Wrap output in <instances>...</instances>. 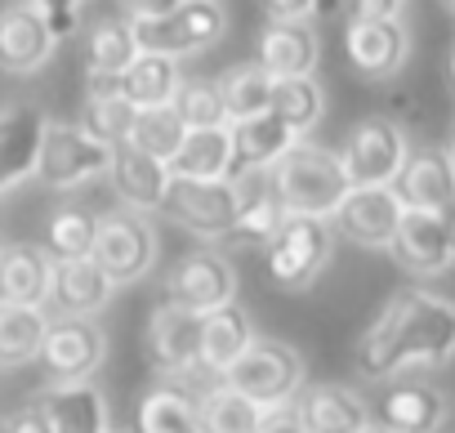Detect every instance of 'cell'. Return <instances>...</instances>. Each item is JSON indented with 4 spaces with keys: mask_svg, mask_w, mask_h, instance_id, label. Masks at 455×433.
I'll return each mask as SVG.
<instances>
[{
    "mask_svg": "<svg viewBox=\"0 0 455 433\" xmlns=\"http://www.w3.org/2000/svg\"><path fill=\"white\" fill-rule=\"evenodd\" d=\"M273 183L286 201L291 214H331L339 210V201L348 196V170H344V156L313 143V139H299L277 165H273Z\"/></svg>",
    "mask_w": 455,
    "mask_h": 433,
    "instance_id": "cell-1",
    "label": "cell"
},
{
    "mask_svg": "<svg viewBox=\"0 0 455 433\" xmlns=\"http://www.w3.org/2000/svg\"><path fill=\"white\" fill-rule=\"evenodd\" d=\"M112 170V143L94 139L85 125H68V121H50L45 139H41V156H36V179L45 188H85L94 179H108Z\"/></svg>",
    "mask_w": 455,
    "mask_h": 433,
    "instance_id": "cell-2",
    "label": "cell"
},
{
    "mask_svg": "<svg viewBox=\"0 0 455 433\" xmlns=\"http://www.w3.org/2000/svg\"><path fill=\"white\" fill-rule=\"evenodd\" d=\"M264 251H268V277L282 291H304L331 264L335 224L322 214H286V224Z\"/></svg>",
    "mask_w": 455,
    "mask_h": 433,
    "instance_id": "cell-3",
    "label": "cell"
},
{
    "mask_svg": "<svg viewBox=\"0 0 455 433\" xmlns=\"http://www.w3.org/2000/svg\"><path fill=\"white\" fill-rule=\"evenodd\" d=\"M237 210L242 201L233 179H183V174L170 179L161 205V214H170L179 229H188L201 242H228V233L237 229Z\"/></svg>",
    "mask_w": 455,
    "mask_h": 433,
    "instance_id": "cell-4",
    "label": "cell"
},
{
    "mask_svg": "<svg viewBox=\"0 0 455 433\" xmlns=\"http://www.w3.org/2000/svg\"><path fill=\"white\" fill-rule=\"evenodd\" d=\"M402 335H397V371L442 366L455 357V304L433 291H402Z\"/></svg>",
    "mask_w": 455,
    "mask_h": 433,
    "instance_id": "cell-5",
    "label": "cell"
},
{
    "mask_svg": "<svg viewBox=\"0 0 455 433\" xmlns=\"http://www.w3.org/2000/svg\"><path fill=\"white\" fill-rule=\"evenodd\" d=\"M223 384L251 393L264 406H282L304 384V357L286 340H255L233 366L223 371Z\"/></svg>",
    "mask_w": 455,
    "mask_h": 433,
    "instance_id": "cell-6",
    "label": "cell"
},
{
    "mask_svg": "<svg viewBox=\"0 0 455 433\" xmlns=\"http://www.w3.org/2000/svg\"><path fill=\"white\" fill-rule=\"evenodd\" d=\"M94 260L116 286H134L152 273L156 264V229L148 224V214L139 210H116L99 220L94 237Z\"/></svg>",
    "mask_w": 455,
    "mask_h": 433,
    "instance_id": "cell-7",
    "label": "cell"
},
{
    "mask_svg": "<svg viewBox=\"0 0 455 433\" xmlns=\"http://www.w3.org/2000/svg\"><path fill=\"white\" fill-rule=\"evenodd\" d=\"M223 32H228V10L219 5V0H183V5L174 14H165V19L134 23L139 45L156 50V54H170V59L201 54L214 41H223Z\"/></svg>",
    "mask_w": 455,
    "mask_h": 433,
    "instance_id": "cell-8",
    "label": "cell"
},
{
    "mask_svg": "<svg viewBox=\"0 0 455 433\" xmlns=\"http://www.w3.org/2000/svg\"><path fill=\"white\" fill-rule=\"evenodd\" d=\"M344 170H348V183L353 188H366V183H393L411 156V139L397 121L388 116H366L348 130V143H344Z\"/></svg>",
    "mask_w": 455,
    "mask_h": 433,
    "instance_id": "cell-9",
    "label": "cell"
},
{
    "mask_svg": "<svg viewBox=\"0 0 455 433\" xmlns=\"http://www.w3.org/2000/svg\"><path fill=\"white\" fill-rule=\"evenodd\" d=\"M402 214H406V205H402L393 183H366V188H348V196L331 214V224L357 246L388 251L393 237H397Z\"/></svg>",
    "mask_w": 455,
    "mask_h": 433,
    "instance_id": "cell-10",
    "label": "cell"
},
{
    "mask_svg": "<svg viewBox=\"0 0 455 433\" xmlns=\"http://www.w3.org/2000/svg\"><path fill=\"white\" fill-rule=\"evenodd\" d=\"M103 353H108V335H103L99 322H90V317H54L50 331H45V344H41V366L50 371L54 384L90 380L103 366Z\"/></svg>",
    "mask_w": 455,
    "mask_h": 433,
    "instance_id": "cell-11",
    "label": "cell"
},
{
    "mask_svg": "<svg viewBox=\"0 0 455 433\" xmlns=\"http://www.w3.org/2000/svg\"><path fill=\"white\" fill-rule=\"evenodd\" d=\"M201 317L205 313H192L174 300H165L152 322H148V357L161 375L179 380V375H192L201 371Z\"/></svg>",
    "mask_w": 455,
    "mask_h": 433,
    "instance_id": "cell-12",
    "label": "cell"
},
{
    "mask_svg": "<svg viewBox=\"0 0 455 433\" xmlns=\"http://www.w3.org/2000/svg\"><path fill=\"white\" fill-rule=\"evenodd\" d=\"M170 300L192 313H214L237 300V273L219 251H192L170 273Z\"/></svg>",
    "mask_w": 455,
    "mask_h": 433,
    "instance_id": "cell-13",
    "label": "cell"
},
{
    "mask_svg": "<svg viewBox=\"0 0 455 433\" xmlns=\"http://www.w3.org/2000/svg\"><path fill=\"white\" fill-rule=\"evenodd\" d=\"M344 50L362 76L384 81V76H397L406 68L411 32L402 28V19H353L344 32Z\"/></svg>",
    "mask_w": 455,
    "mask_h": 433,
    "instance_id": "cell-14",
    "label": "cell"
},
{
    "mask_svg": "<svg viewBox=\"0 0 455 433\" xmlns=\"http://www.w3.org/2000/svg\"><path fill=\"white\" fill-rule=\"evenodd\" d=\"M108 179H112V192H116V201L125 210L152 214V210L165 205V192H170L174 170H170V161H161V156H152V152H143L134 143H121V148H112Z\"/></svg>",
    "mask_w": 455,
    "mask_h": 433,
    "instance_id": "cell-15",
    "label": "cell"
},
{
    "mask_svg": "<svg viewBox=\"0 0 455 433\" xmlns=\"http://www.w3.org/2000/svg\"><path fill=\"white\" fill-rule=\"evenodd\" d=\"M233 183H237L242 210H237V229L228 233V242L268 246L277 237V229L286 224V214H291L282 192H277V183H273V170H259V165L255 170H237Z\"/></svg>",
    "mask_w": 455,
    "mask_h": 433,
    "instance_id": "cell-16",
    "label": "cell"
},
{
    "mask_svg": "<svg viewBox=\"0 0 455 433\" xmlns=\"http://www.w3.org/2000/svg\"><path fill=\"white\" fill-rule=\"evenodd\" d=\"M54 45H59L54 28L28 5V0H14V5L0 10V68L5 72L28 76V72L45 68Z\"/></svg>",
    "mask_w": 455,
    "mask_h": 433,
    "instance_id": "cell-17",
    "label": "cell"
},
{
    "mask_svg": "<svg viewBox=\"0 0 455 433\" xmlns=\"http://www.w3.org/2000/svg\"><path fill=\"white\" fill-rule=\"evenodd\" d=\"M388 251L411 277H442L455 264V251H451L446 229H442V214H433V210H406Z\"/></svg>",
    "mask_w": 455,
    "mask_h": 433,
    "instance_id": "cell-18",
    "label": "cell"
},
{
    "mask_svg": "<svg viewBox=\"0 0 455 433\" xmlns=\"http://www.w3.org/2000/svg\"><path fill=\"white\" fill-rule=\"evenodd\" d=\"M116 282L103 273L94 255L85 260H54V282H50V309L54 317H94L108 309Z\"/></svg>",
    "mask_w": 455,
    "mask_h": 433,
    "instance_id": "cell-19",
    "label": "cell"
},
{
    "mask_svg": "<svg viewBox=\"0 0 455 433\" xmlns=\"http://www.w3.org/2000/svg\"><path fill=\"white\" fill-rule=\"evenodd\" d=\"M45 112L14 103L0 112V196L10 188H19L23 179H36V156H41V139H45Z\"/></svg>",
    "mask_w": 455,
    "mask_h": 433,
    "instance_id": "cell-20",
    "label": "cell"
},
{
    "mask_svg": "<svg viewBox=\"0 0 455 433\" xmlns=\"http://www.w3.org/2000/svg\"><path fill=\"white\" fill-rule=\"evenodd\" d=\"M406 210H446L455 201V156L451 148H411L402 174L393 179Z\"/></svg>",
    "mask_w": 455,
    "mask_h": 433,
    "instance_id": "cell-21",
    "label": "cell"
},
{
    "mask_svg": "<svg viewBox=\"0 0 455 433\" xmlns=\"http://www.w3.org/2000/svg\"><path fill=\"white\" fill-rule=\"evenodd\" d=\"M50 420L54 433H108V402L90 380H68V384H50L45 397L36 402Z\"/></svg>",
    "mask_w": 455,
    "mask_h": 433,
    "instance_id": "cell-22",
    "label": "cell"
},
{
    "mask_svg": "<svg viewBox=\"0 0 455 433\" xmlns=\"http://www.w3.org/2000/svg\"><path fill=\"white\" fill-rule=\"evenodd\" d=\"M317 54H322V45H317V32L308 23H282V19H273L268 32L259 36V59L255 63L273 81H286V76H313Z\"/></svg>",
    "mask_w": 455,
    "mask_h": 433,
    "instance_id": "cell-23",
    "label": "cell"
},
{
    "mask_svg": "<svg viewBox=\"0 0 455 433\" xmlns=\"http://www.w3.org/2000/svg\"><path fill=\"white\" fill-rule=\"evenodd\" d=\"M255 340H259V335H255V322H251L237 304H223V309L205 313V317H201V371L223 375Z\"/></svg>",
    "mask_w": 455,
    "mask_h": 433,
    "instance_id": "cell-24",
    "label": "cell"
},
{
    "mask_svg": "<svg viewBox=\"0 0 455 433\" xmlns=\"http://www.w3.org/2000/svg\"><path fill=\"white\" fill-rule=\"evenodd\" d=\"M233 130V156H237V170H273L295 143H299V134L286 125V121H277L273 112H264V116H251V121H233L228 125ZM233 170V174H237Z\"/></svg>",
    "mask_w": 455,
    "mask_h": 433,
    "instance_id": "cell-25",
    "label": "cell"
},
{
    "mask_svg": "<svg viewBox=\"0 0 455 433\" xmlns=\"http://www.w3.org/2000/svg\"><path fill=\"white\" fill-rule=\"evenodd\" d=\"M299 415L308 420L313 433H366L371 429V406L344 384L308 389L299 397Z\"/></svg>",
    "mask_w": 455,
    "mask_h": 433,
    "instance_id": "cell-26",
    "label": "cell"
},
{
    "mask_svg": "<svg viewBox=\"0 0 455 433\" xmlns=\"http://www.w3.org/2000/svg\"><path fill=\"white\" fill-rule=\"evenodd\" d=\"M174 174L183 179H233L237 156H233V130L228 125H210V130H188L174 161Z\"/></svg>",
    "mask_w": 455,
    "mask_h": 433,
    "instance_id": "cell-27",
    "label": "cell"
},
{
    "mask_svg": "<svg viewBox=\"0 0 455 433\" xmlns=\"http://www.w3.org/2000/svg\"><path fill=\"white\" fill-rule=\"evenodd\" d=\"M54 282V255L41 246H10L0 255V300L10 304H45Z\"/></svg>",
    "mask_w": 455,
    "mask_h": 433,
    "instance_id": "cell-28",
    "label": "cell"
},
{
    "mask_svg": "<svg viewBox=\"0 0 455 433\" xmlns=\"http://www.w3.org/2000/svg\"><path fill=\"white\" fill-rule=\"evenodd\" d=\"M134 121H139V108L121 94V81L116 76H90V99H85V130L112 148L130 143L134 134Z\"/></svg>",
    "mask_w": 455,
    "mask_h": 433,
    "instance_id": "cell-29",
    "label": "cell"
},
{
    "mask_svg": "<svg viewBox=\"0 0 455 433\" xmlns=\"http://www.w3.org/2000/svg\"><path fill=\"white\" fill-rule=\"evenodd\" d=\"M179 59L170 54H156V50H143L125 72H121V94L143 112V108H170L174 94H179Z\"/></svg>",
    "mask_w": 455,
    "mask_h": 433,
    "instance_id": "cell-30",
    "label": "cell"
},
{
    "mask_svg": "<svg viewBox=\"0 0 455 433\" xmlns=\"http://www.w3.org/2000/svg\"><path fill=\"white\" fill-rule=\"evenodd\" d=\"M402 309H406V295H393V300L379 309V317L362 331L357 353H353V362H357V375H362V380H388V375H397Z\"/></svg>",
    "mask_w": 455,
    "mask_h": 433,
    "instance_id": "cell-31",
    "label": "cell"
},
{
    "mask_svg": "<svg viewBox=\"0 0 455 433\" xmlns=\"http://www.w3.org/2000/svg\"><path fill=\"white\" fill-rule=\"evenodd\" d=\"M50 322L54 317L45 313V304H10V300H0V366H23V362L41 357Z\"/></svg>",
    "mask_w": 455,
    "mask_h": 433,
    "instance_id": "cell-32",
    "label": "cell"
},
{
    "mask_svg": "<svg viewBox=\"0 0 455 433\" xmlns=\"http://www.w3.org/2000/svg\"><path fill=\"white\" fill-rule=\"evenodd\" d=\"M264 402H255L251 393L233 389V384H214L201 397V433H259L264 424Z\"/></svg>",
    "mask_w": 455,
    "mask_h": 433,
    "instance_id": "cell-33",
    "label": "cell"
},
{
    "mask_svg": "<svg viewBox=\"0 0 455 433\" xmlns=\"http://www.w3.org/2000/svg\"><path fill=\"white\" fill-rule=\"evenodd\" d=\"M446 420V397L428 384H402L384 397V424L397 433H433Z\"/></svg>",
    "mask_w": 455,
    "mask_h": 433,
    "instance_id": "cell-34",
    "label": "cell"
},
{
    "mask_svg": "<svg viewBox=\"0 0 455 433\" xmlns=\"http://www.w3.org/2000/svg\"><path fill=\"white\" fill-rule=\"evenodd\" d=\"M223 85V103H228V125L233 121H251L273 112V76L259 63H237L219 76Z\"/></svg>",
    "mask_w": 455,
    "mask_h": 433,
    "instance_id": "cell-35",
    "label": "cell"
},
{
    "mask_svg": "<svg viewBox=\"0 0 455 433\" xmlns=\"http://www.w3.org/2000/svg\"><path fill=\"white\" fill-rule=\"evenodd\" d=\"M143 54L139 36H134V23H99L85 41V63H90V76H116Z\"/></svg>",
    "mask_w": 455,
    "mask_h": 433,
    "instance_id": "cell-36",
    "label": "cell"
},
{
    "mask_svg": "<svg viewBox=\"0 0 455 433\" xmlns=\"http://www.w3.org/2000/svg\"><path fill=\"white\" fill-rule=\"evenodd\" d=\"M326 112V94L313 76H286V81H273V116L286 121L299 139L313 134V125L322 121Z\"/></svg>",
    "mask_w": 455,
    "mask_h": 433,
    "instance_id": "cell-37",
    "label": "cell"
},
{
    "mask_svg": "<svg viewBox=\"0 0 455 433\" xmlns=\"http://www.w3.org/2000/svg\"><path fill=\"white\" fill-rule=\"evenodd\" d=\"M179 112V121L188 130H210V125H228V103H223V85L210 76H183L179 94L170 103Z\"/></svg>",
    "mask_w": 455,
    "mask_h": 433,
    "instance_id": "cell-38",
    "label": "cell"
},
{
    "mask_svg": "<svg viewBox=\"0 0 455 433\" xmlns=\"http://www.w3.org/2000/svg\"><path fill=\"white\" fill-rule=\"evenodd\" d=\"M139 433H201V406L179 389H156L139 406Z\"/></svg>",
    "mask_w": 455,
    "mask_h": 433,
    "instance_id": "cell-39",
    "label": "cell"
},
{
    "mask_svg": "<svg viewBox=\"0 0 455 433\" xmlns=\"http://www.w3.org/2000/svg\"><path fill=\"white\" fill-rule=\"evenodd\" d=\"M94 237H99V220L85 210H59L50 229H45V251L54 260H85L94 255Z\"/></svg>",
    "mask_w": 455,
    "mask_h": 433,
    "instance_id": "cell-40",
    "label": "cell"
},
{
    "mask_svg": "<svg viewBox=\"0 0 455 433\" xmlns=\"http://www.w3.org/2000/svg\"><path fill=\"white\" fill-rule=\"evenodd\" d=\"M183 134H188V125L179 121V112H174V108H143V112H139V121H134L130 143H134V148H143V152H152V156H161V161H174V152H179Z\"/></svg>",
    "mask_w": 455,
    "mask_h": 433,
    "instance_id": "cell-41",
    "label": "cell"
},
{
    "mask_svg": "<svg viewBox=\"0 0 455 433\" xmlns=\"http://www.w3.org/2000/svg\"><path fill=\"white\" fill-rule=\"evenodd\" d=\"M28 5L54 28V36H68L81 19V0H28Z\"/></svg>",
    "mask_w": 455,
    "mask_h": 433,
    "instance_id": "cell-42",
    "label": "cell"
},
{
    "mask_svg": "<svg viewBox=\"0 0 455 433\" xmlns=\"http://www.w3.org/2000/svg\"><path fill=\"white\" fill-rule=\"evenodd\" d=\"M259 433H313V429H308V420L299 415V406L282 402V406H268V411H264Z\"/></svg>",
    "mask_w": 455,
    "mask_h": 433,
    "instance_id": "cell-43",
    "label": "cell"
},
{
    "mask_svg": "<svg viewBox=\"0 0 455 433\" xmlns=\"http://www.w3.org/2000/svg\"><path fill=\"white\" fill-rule=\"evenodd\" d=\"M317 5L322 0H264V10L273 19H282V23H308L317 14Z\"/></svg>",
    "mask_w": 455,
    "mask_h": 433,
    "instance_id": "cell-44",
    "label": "cell"
},
{
    "mask_svg": "<svg viewBox=\"0 0 455 433\" xmlns=\"http://www.w3.org/2000/svg\"><path fill=\"white\" fill-rule=\"evenodd\" d=\"M183 5V0H125L130 10V23H152V19H165Z\"/></svg>",
    "mask_w": 455,
    "mask_h": 433,
    "instance_id": "cell-45",
    "label": "cell"
},
{
    "mask_svg": "<svg viewBox=\"0 0 455 433\" xmlns=\"http://www.w3.org/2000/svg\"><path fill=\"white\" fill-rule=\"evenodd\" d=\"M406 0H353V19H402Z\"/></svg>",
    "mask_w": 455,
    "mask_h": 433,
    "instance_id": "cell-46",
    "label": "cell"
},
{
    "mask_svg": "<svg viewBox=\"0 0 455 433\" xmlns=\"http://www.w3.org/2000/svg\"><path fill=\"white\" fill-rule=\"evenodd\" d=\"M10 433H54V429H50V420H45L41 406H23V411L10 420Z\"/></svg>",
    "mask_w": 455,
    "mask_h": 433,
    "instance_id": "cell-47",
    "label": "cell"
},
{
    "mask_svg": "<svg viewBox=\"0 0 455 433\" xmlns=\"http://www.w3.org/2000/svg\"><path fill=\"white\" fill-rule=\"evenodd\" d=\"M442 214V229H446V242H451V251H455V201L446 205V210H437Z\"/></svg>",
    "mask_w": 455,
    "mask_h": 433,
    "instance_id": "cell-48",
    "label": "cell"
},
{
    "mask_svg": "<svg viewBox=\"0 0 455 433\" xmlns=\"http://www.w3.org/2000/svg\"><path fill=\"white\" fill-rule=\"evenodd\" d=\"M366 433H397V429H388V424H384V429H375V424H371V429H366Z\"/></svg>",
    "mask_w": 455,
    "mask_h": 433,
    "instance_id": "cell-49",
    "label": "cell"
},
{
    "mask_svg": "<svg viewBox=\"0 0 455 433\" xmlns=\"http://www.w3.org/2000/svg\"><path fill=\"white\" fill-rule=\"evenodd\" d=\"M451 85H455V54H451Z\"/></svg>",
    "mask_w": 455,
    "mask_h": 433,
    "instance_id": "cell-50",
    "label": "cell"
},
{
    "mask_svg": "<svg viewBox=\"0 0 455 433\" xmlns=\"http://www.w3.org/2000/svg\"><path fill=\"white\" fill-rule=\"evenodd\" d=\"M0 433H10V420H0Z\"/></svg>",
    "mask_w": 455,
    "mask_h": 433,
    "instance_id": "cell-51",
    "label": "cell"
},
{
    "mask_svg": "<svg viewBox=\"0 0 455 433\" xmlns=\"http://www.w3.org/2000/svg\"><path fill=\"white\" fill-rule=\"evenodd\" d=\"M451 156H455V139H451Z\"/></svg>",
    "mask_w": 455,
    "mask_h": 433,
    "instance_id": "cell-52",
    "label": "cell"
},
{
    "mask_svg": "<svg viewBox=\"0 0 455 433\" xmlns=\"http://www.w3.org/2000/svg\"><path fill=\"white\" fill-rule=\"evenodd\" d=\"M108 433H121V429H108Z\"/></svg>",
    "mask_w": 455,
    "mask_h": 433,
    "instance_id": "cell-53",
    "label": "cell"
},
{
    "mask_svg": "<svg viewBox=\"0 0 455 433\" xmlns=\"http://www.w3.org/2000/svg\"><path fill=\"white\" fill-rule=\"evenodd\" d=\"M0 255H5V246H0Z\"/></svg>",
    "mask_w": 455,
    "mask_h": 433,
    "instance_id": "cell-54",
    "label": "cell"
},
{
    "mask_svg": "<svg viewBox=\"0 0 455 433\" xmlns=\"http://www.w3.org/2000/svg\"><path fill=\"white\" fill-rule=\"evenodd\" d=\"M451 5H455V0H451Z\"/></svg>",
    "mask_w": 455,
    "mask_h": 433,
    "instance_id": "cell-55",
    "label": "cell"
}]
</instances>
